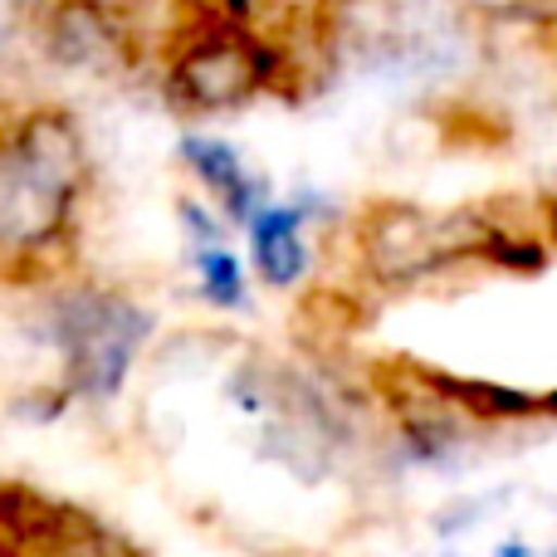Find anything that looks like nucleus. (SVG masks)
Listing matches in <instances>:
<instances>
[{
    "mask_svg": "<svg viewBox=\"0 0 557 557\" xmlns=\"http://www.w3.org/2000/svg\"><path fill=\"white\" fill-rule=\"evenodd\" d=\"M94 196L84 123L54 98L0 103V288L69 274Z\"/></svg>",
    "mask_w": 557,
    "mask_h": 557,
    "instance_id": "1",
    "label": "nucleus"
},
{
    "mask_svg": "<svg viewBox=\"0 0 557 557\" xmlns=\"http://www.w3.org/2000/svg\"><path fill=\"white\" fill-rule=\"evenodd\" d=\"M35 294V337L54 357L49 396L59 406H108L127 392L147 343L152 308L103 278L59 274Z\"/></svg>",
    "mask_w": 557,
    "mask_h": 557,
    "instance_id": "2",
    "label": "nucleus"
},
{
    "mask_svg": "<svg viewBox=\"0 0 557 557\" xmlns=\"http://www.w3.org/2000/svg\"><path fill=\"white\" fill-rule=\"evenodd\" d=\"M284 78V49L255 25L206 15L172 45L166 94L186 113H231Z\"/></svg>",
    "mask_w": 557,
    "mask_h": 557,
    "instance_id": "3",
    "label": "nucleus"
},
{
    "mask_svg": "<svg viewBox=\"0 0 557 557\" xmlns=\"http://www.w3.org/2000/svg\"><path fill=\"white\" fill-rule=\"evenodd\" d=\"M499 225L480 215H441L421 206H382L362 215L357 250L367 255V270L382 284H421L431 274L460 270L470 260L490 255V240Z\"/></svg>",
    "mask_w": 557,
    "mask_h": 557,
    "instance_id": "4",
    "label": "nucleus"
},
{
    "mask_svg": "<svg viewBox=\"0 0 557 557\" xmlns=\"http://www.w3.org/2000/svg\"><path fill=\"white\" fill-rule=\"evenodd\" d=\"M0 557H143L108 519L25 480H0Z\"/></svg>",
    "mask_w": 557,
    "mask_h": 557,
    "instance_id": "5",
    "label": "nucleus"
},
{
    "mask_svg": "<svg viewBox=\"0 0 557 557\" xmlns=\"http://www.w3.org/2000/svg\"><path fill=\"white\" fill-rule=\"evenodd\" d=\"M35 35L54 64L88 69V74L117 69L133 54V35L113 0H39Z\"/></svg>",
    "mask_w": 557,
    "mask_h": 557,
    "instance_id": "6",
    "label": "nucleus"
},
{
    "mask_svg": "<svg viewBox=\"0 0 557 557\" xmlns=\"http://www.w3.org/2000/svg\"><path fill=\"white\" fill-rule=\"evenodd\" d=\"M182 166L196 176V186L206 191L211 211H221V221L240 225V231H245V221L270 201L260 176L250 172V162L215 133H186L182 137Z\"/></svg>",
    "mask_w": 557,
    "mask_h": 557,
    "instance_id": "7",
    "label": "nucleus"
},
{
    "mask_svg": "<svg viewBox=\"0 0 557 557\" xmlns=\"http://www.w3.org/2000/svg\"><path fill=\"white\" fill-rule=\"evenodd\" d=\"M308 201H264L260 211L245 221V240H250V264L260 284L294 288L304 284L313 250H308Z\"/></svg>",
    "mask_w": 557,
    "mask_h": 557,
    "instance_id": "8",
    "label": "nucleus"
},
{
    "mask_svg": "<svg viewBox=\"0 0 557 557\" xmlns=\"http://www.w3.org/2000/svg\"><path fill=\"white\" fill-rule=\"evenodd\" d=\"M176 215H182L186 240H191L196 294H201L215 313H240V308H250V274H245L240 255L225 245V231H221V221H215V211L186 196V201L176 206Z\"/></svg>",
    "mask_w": 557,
    "mask_h": 557,
    "instance_id": "9",
    "label": "nucleus"
},
{
    "mask_svg": "<svg viewBox=\"0 0 557 557\" xmlns=\"http://www.w3.org/2000/svg\"><path fill=\"white\" fill-rule=\"evenodd\" d=\"M470 10L499 25H557V0H470Z\"/></svg>",
    "mask_w": 557,
    "mask_h": 557,
    "instance_id": "10",
    "label": "nucleus"
},
{
    "mask_svg": "<svg viewBox=\"0 0 557 557\" xmlns=\"http://www.w3.org/2000/svg\"><path fill=\"white\" fill-rule=\"evenodd\" d=\"M494 557H539V553H533L529 543H504V548L494 553ZM553 557H557V553H553Z\"/></svg>",
    "mask_w": 557,
    "mask_h": 557,
    "instance_id": "11",
    "label": "nucleus"
},
{
    "mask_svg": "<svg viewBox=\"0 0 557 557\" xmlns=\"http://www.w3.org/2000/svg\"><path fill=\"white\" fill-rule=\"evenodd\" d=\"M543 221H548V235H553V240H557V196H553V201H548V206H543Z\"/></svg>",
    "mask_w": 557,
    "mask_h": 557,
    "instance_id": "12",
    "label": "nucleus"
},
{
    "mask_svg": "<svg viewBox=\"0 0 557 557\" xmlns=\"http://www.w3.org/2000/svg\"><path fill=\"white\" fill-rule=\"evenodd\" d=\"M5 39H10V15H5V0H0V59H5Z\"/></svg>",
    "mask_w": 557,
    "mask_h": 557,
    "instance_id": "13",
    "label": "nucleus"
},
{
    "mask_svg": "<svg viewBox=\"0 0 557 557\" xmlns=\"http://www.w3.org/2000/svg\"><path fill=\"white\" fill-rule=\"evenodd\" d=\"M445 557H455V553H445Z\"/></svg>",
    "mask_w": 557,
    "mask_h": 557,
    "instance_id": "14",
    "label": "nucleus"
}]
</instances>
